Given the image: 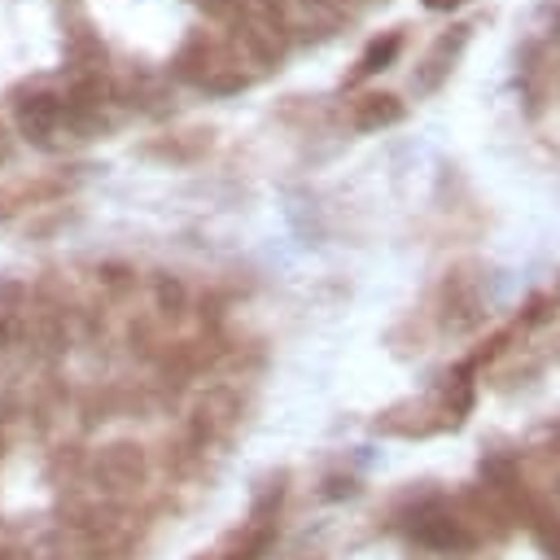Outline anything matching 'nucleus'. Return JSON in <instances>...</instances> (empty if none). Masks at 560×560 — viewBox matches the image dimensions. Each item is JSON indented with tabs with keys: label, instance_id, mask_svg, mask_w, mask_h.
Returning a JSON list of instances; mask_svg holds the SVG:
<instances>
[{
	"label": "nucleus",
	"instance_id": "obj_10",
	"mask_svg": "<svg viewBox=\"0 0 560 560\" xmlns=\"http://www.w3.org/2000/svg\"><path fill=\"white\" fill-rule=\"evenodd\" d=\"M556 354H560V350H556Z\"/></svg>",
	"mask_w": 560,
	"mask_h": 560
},
{
	"label": "nucleus",
	"instance_id": "obj_9",
	"mask_svg": "<svg viewBox=\"0 0 560 560\" xmlns=\"http://www.w3.org/2000/svg\"><path fill=\"white\" fill-rule=\"evenodd\" d=\"M4 337H9V324H4V319H0V341H4Z\"/></svg>",
	"mask_w": 560,
	"mask_h": 560
},
{
	"label": "nucleus",
	"instance_id": "obj_6",
	"mask_svg": "<svg viewBox=\"0 0 560 560\" xmlns=\"http://www.w3.org/2000/svg\"><path fill=\"white\" fill-rule=\"evenodd\" d=\"M158 306L175 315V311L184 306V284H179V280H171V276H162V280H158Z\"/></svg>",
	"mask_w": 560,
	"mask_h": 560
},
{
	"label": "nucleus",
	"instance_id": "obj_1",
	"mask_svg": "<svg viewBox=\"0 0 560 560\" xmlns=\"http://www.w3.org/2000/svg\"><path fill=\"white\" fill-rule=\"evenodd\" d=\"M468 35H472V26H464V22L451 26L446 35H438V44L429 48V57L416 66V79H411V92H416V96H429V92L442 88V79H446V74L455 70V61H459Z\"/></svg>",
	"mask_w": 560,
	"mask_h": 560
},
{
	"label": "nucleus",
	"instance_id": "obj_4",
	"mask_svg": "<svg viewBox=\"0 0 560 560\" xmlns=\"http://www.w3.org/2000/svg\"><path fill=\"white\" fill-rule=\"evenodd\" d=\"M516 83H521V96H525V109L538 114L542 101H547V57H542V44L529 39L521 48V66H516Z\"/></svg>",
	"mask_w": 560,
	"mask_h": 560
},
{
	"label": "nucleus",
	"instance_id": "obj_5",
	"mask_svg": "<svg viewBox=\"0 0 560 560\" xmlns=\"http://www.w3.org/2000/svg\"><path fill=\"white\" fill-rule=\"evenodd\" d=\"M402 26H394V31H385V35H376V39H368V48L359 52V61H354V70L346 74V83H363V79H372V74H381L385 66H394V57L402 52Z\"/></svg>",
	"mask_w": 560,
	"mask_h": 560
},
{
	"label": "nucleus",
	"instance_id": "obj_2",
	"mask_svg": "<svg viewBox=\"0 0 560 560\" xmlns=\"http://www.w3.org/2000/svg\"><path fill=\"white\" fill-rule=\"evenodd\" d=\"M18 127L22 136H31L35 144H52V136L61 127H70V109H66V96H52V92H31L18 101Z\"/></svg>",
	"mask_w": 560,
	"mask_h": 560
},
{
	"label": "nucleus",
	"instance_id": "obj_3",
	"mask_svg": "<svg viewBox=\"0 0 560 560\" xmlns=\"http://www.w3.org/2000/svg\"><path fill=\"white\" fill-rule=\"evenodd\" d=\"M402 101L389 96V92H363L350 101V127L354 131H381V127H394L402 122Z\"/></svg>",
	"mask_w": 560,
	"mask_h": 560
},
{
	"label": "nucleus",
	"instance_id": "obj_7",
	"mask_svg": "<svg viewBox=\"0 0 560 560\" xmlns=\"http://www.w3.org/2000/svg\"><path fill=\"white\" fill-rule=\"evenodd\" d=\"M101 280L114 284V289H127V284H131V271H127V267H101Z\"/></svg>",
	"mask_w": 560,
	"mask_h": 560
},
{
	"label": "nucleus",
	"instance_id": "obj_8",
	"mask_svg": "<svg viewBox=\"0 0 560 560\" xmlns=\"http://www.w3.org/2000/svg\"><path fill=\"white\" fill-rule=\"evenodd\" d=\"M424 4H429V9H438V13H442V9H459V4H468V0H424Z\"/></svg>",
	"mask_w": 560,
	"mask_h": 560
}]
</instances>
